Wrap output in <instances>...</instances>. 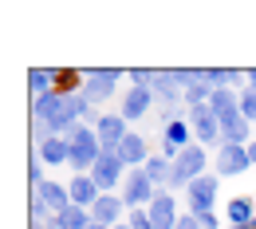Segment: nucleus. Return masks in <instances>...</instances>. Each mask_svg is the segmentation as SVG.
Masks as SVG:
<instances>
[{"instance_id": "11", "label": "nucleus", "mask_w": 256, "mask_h": 229, "mask_svg": "<svg viewBox=\"0 0 256 229\" xmlns=\"http://www.w3.org/2000/svg\"><path fill=\"white\" fill-rule=\"evenodd\" d=\"M91 217H95V225H106V229H114V225H122L118 217H122V197H110V194H102L91 205Z\"/></svg>"}, {"instance_id": "26", "label": "nucleus", "mask_w": 256, "mask_h": 229, "mask_svg": "<svg viewBox=\"0 0 256 229\" xmlns=\"http://www.w3.org/2000/svg\"><path fill=\"white\" fill-rule=\"evenodd\" d=\"M248 154H252V166H256V142H252V146H248Z\"/></svg>"}, {"instance_id": "13", "label": "nucleus", "mask_w": 256, "mask_h": 229, "mask_svg": "<svg viewBox=\"0 0 256 229\" xmlns=\"http://www.w3.org/2000/svg\"><path fill=\"white\" fill-rule=\"evenodd\" d=\"M154 103V87H134L126 91V103H122V119H142Z\"/></svg>"}, {"instance_id": "29", "label": "nucleus", "mask_w": 256, "mask_h": 229, "mask_svg": "<svg viewBox=\"0 0 256 229\" xmlns=\"http://www.w3.org/2000/svg\"><path fill=\"white\" fill-rule=\"evenodd\" d=\"M248 229H256V217H252V225H248Z\"/></svg>"}, {"instance_id": "27", "label": "nucleus", "mask_w": 256, "mask_h": 229, "mask_svg": "<svg viewBox=\"0 0 256 229\" xmlns=\"http://www.w3.org/2000/svg\"><path fill=\"white\" fill-rule=\"evenodd\" d=\"M248 79H252V91H256V71H248Z\"/></svg>"}, {"instance_id": "2", "label": "nucleus", "mask_w": 256, "mask_h": 229, "mask_svg": "<svg viewBox=\"0 0 256 229\" xmlns=\"http://www.w3.org/2000/svg\"><path fill=\"white\" fill-rule=\"evenodd\" d=\"M158 197V190H154V182H150V174L138 166V170H130L126 178V194H122V201L126 205H134V209H142V205H150Z\"/></svg>"}, {"instance_id": "10", "label": "nucleus", "mask_w": 256, "mask_h": 229, "mask_svg": "<svg viewBox=\"0 0 256 229\" xmlns=\"http://www.w3.org/2000/svg\"><path fill=\"white\" fill-rule=\"evenodd\" d=\"M248 166H252L248 146H221V150H217V170H221V174H244Z\"/></svg>"}, {"instance_id": "22", "label": "nucleus", "mask_w": 256, "mask_h": 229, "mask_svg": "<svg viewBox=\"0 0 256 229\" xmlns=\"http://www.w3.org/2000/svg\"><path fill=\"white\" fill-rule=\"evenodd\" d=\"M240 115H244L248 123H256V91H244V99H240Z\"/></svg>"}, {"instance_id": "30", "label": "nucleus", "mask_w": 256, "mask_h": 229, "mask_svg": "<svg viewBox=\"0 0 256 229\" xmlns=\"http://www.w3.org/2000/svg\"><path fill=\"white\" fill-rule=\"evenodd\" d=\"M114 229H130V225H114Z\"/></svg>"}, {"instance_id": "20", "label": "nucleus", "mask_w": 256, "mask_h": 229, "mask_svg": "<svg viewBox=\"0 0 256 229\" xmlns=\"http://www.w3.org/2000/svg\"><path fill=\"white\" fill-rule=\"evenodd\" d=\"M209 107H213L221 119H228V115H240V103H236V95H232V91H224V87H217V91H213Z\"/></svg>"}, {"instance_id": "7", "label": "nucleus", "mask_w": 256, "mask_h": 229, "mask_svg": "<svg viewBox=\"0 0 256 229\" xmlns=\"http://www.w3.org/2000/svg\"><path fill=\"white\" fill-rule=\"evenodd\" d=\"M98 123V142H102V150H110V154H114V150H118V146H122V138H126V119H114V115H102V119H95Z\"/></svg>"}, {"instance_id": "12", "label": "nucleus", "mask_w": 256, "mask_h": 229, "mask_svg": "<svg viewBox=\"0 0 256 229\" xmlns=\"http://www.w3.org/2000/svg\"><path fill=\"white\" fill-rule=\"evenodd\" d=\"M102 190L95 186V178H87V174H75V182H71V205H83V209H91Z\"/></svg>"}, {"instance_id": "6", "label": "nucleus", "mask_w": 256, "mask_h": 229, "mask_svg": "<svg viewBox=\"0 0 256 229\" xmlns=\"http://www.w3.org/2000/svg\"><path fill=\"white\" fill-rule=\"evenodd\" d=\"M122 158H118V154H110V150H102V154H98V162H95V170H91V178H95V186L98 190H110V186H114V182H118V178H122Z\"/></svg>"}, {"instance_id": "4", "label": "nucleus", "mask_w": 256, "mask_h": 229, "mask_svg": "<svg viewBox=\"0 0 256 229\" xmlns=\"http://www.w3.org/2000/svg\"><path fill=\"white\" fill-rule=\"evenodd\" d=\"M118 75H122V71H114V67H95V71H87V87H83V99H87V103H102V99L114 91Z\"/></svg>"}, {"instance_id": "15", "label": "nucleus", "mask_w": 256, "mask_h": 229, "mask_svg": "<svg viewBox=\"0 0 256 229\" xmlns=\"http://www.w3.org/2000/svg\"><path fill=\"white\" fill-rule=\"evenodd\" d=\"M221 138H224V146H240V142L248 138V119H244V115L221 119Z\"/></svg>"}, {"instance_id": "24", "label": "nucleus", "mask_w": 256, "mask_h": 229, "mask_svg": "<svg viewBox=\"0 0 256 229\" xmlns=\"http://www.w3.org/2000/svg\"><path fill=\"white\" fill-rule=\"evenodd\" d=\"M40 154H32V170H28V178H32V186H44V170H40Z\"/></svg>"}, {"instance_id": "31", "label": "nucleus", "mask_w": 256, "mask_h": 229, "mask_svg": "<svg viewBox=\"0 0 256 229\" xmlns=\"http://www.w3.org/2000/svg\"><path fill=\"white\" fill-rule=\"evenodd\" d=\"M91 229H106V225H91Z\"/></svg>"}, {"instance_id": "14", "label": "nucleus", "mask_w": 256, "mask_h": 229, "mask_svg": "<svg viewBox=\"0 0 256 229\" xmlns=\"http://www.w3.org/2000/svg\"><path fill=\"white\" fill-rule=\"evenodd\" d=\"M36 197L52 209V213H64L67 205H71V190H64V186H56V182H44L40 190H36Z\"/></svg>"}, {"instance_id": "28", "label": "nucleus", "mask_w": 256, "mask_h": 229, "mask_svg": "<svg viewBox=\"0 0 256 229\" xmlns=\"http://www.w3.org/2000/svg\"><path fill=\"white\" fill-rule=\"evenodd\" d=\"M32 229H44V221H32Z\"/></svg>"}, {"instance_id": "1", "label": "nucleus", "mask_w": 256, "mask_h": 229, "mask_svg": "<svg viewBox=\"0 0 256 229\" xmlns=\"http://www.w3.org/2000/svg\"><path fill=\"white\" fill-rule=\"evenodd\" d=\"M60 138L71 142V166H75V174H79V170H95L98 154H102V142H98L95 131H87V127L75 123V127H71L67 134H60Z\"/></svg>"}, {"instance_id": "17", "label": "nucleus", "mask_w": 256, "mask_h": 229, "mask_svg": "<svg viewBox=\"0 0 256 229\" xmlns=\"http://www.w3.org/2000/svg\"><path fill=\"white\" fill-rule=\"evenodd\" d=\"M40 158H44V162H71V142H67V138H60V134H56V138H48V142H44V146H40Z\"/></svg>"}, {"instance_id": "21", "label": "nucleus", "mask_w": 256, "mask_h": 229, "mask_svg": "<svg viewBox=\"0 0 256 229\" xmlns=\"http://www.w3.org/2000/svg\"><path fill=\"white\" fill-rule=\"evenodd\" d=\"M146 174H150V182H174V162L150 158V162H146Z\"/></svg>"}, {"instance_id": "25", "label": "nucleus", "mask_w": 256, "mask_h": 229, "mask_svg": "<svg viewBox=\"0 0 256 229\" xmlns=\"http://www.w3.org/2000/svg\"><path fill=\"white\" fill-rule=\"evenodd\" d=\"M178 229H201V217L190 213V217H178Z\"/></svg>"}, {"instance_id": "3", "label": "nucleus", "mask_w": 256, "mask_h": 229, "mask_svg": "<svg viewBox=\"0 0 256 229\" xmlns=\"http://www.w3.org/2000/svg\"><path fill=\"white\" fill-rule=\"evenodd\" d=\"M205 170V150L201 146H186L178 158H174V182L170 186H182V182H197V174Z\"/></svg>"}, {"instance_id": "19", "label": "nucleus", "mask_w": 256, "mask_h": 229, "mask_svg": "<svg viewBox=\"0 0 256 229\" xmlns=\"http://www.w3.org/2000/svg\"><path fill=\"white\" fill-rule=\"evenodd\" d=\"M228 221H232V229H248L252 225V201L248 197H232L228 201Z\"/></svg>"}, {"instance_id": "23", "label": "nucleus", "mask_w": 256, "mask_h": 229, "mask_svg": "<svg viewBox=\"0 0 256 229\" xmlns=\"http://www.w3.org/2000/svg\"><path fill=\"white\" fill-rule=\"evenodd\" d=\"M130 229H154L150 213H146V209H134V213H130Z\"/></svg>"}, {"instance_id": "5", "label": "nucleus", "mask_w": 256, "mask_h": 229, "mask_svg": "<svg viewBox=\"0 0 256 229\" xmlns=\"http://www.w3.org/2000/svg\"><path fill=\"white\" fill-rule=\"evenodd\" d=\"M190 123H193V134H197L201 142H217V138H221V115H217L209 103L193 107V111H190Z\"/></svg>"}, {"instance_id": "18", "label": "nucleus", "mask_w": 256, "mask_h": 229, "mask_svg": "<svg viewBox=\"0 0 256 229\" xmlns=\"http://www.w3.org/2000/svg\"><path fill=\"white\" fill-rule=\"evenodd\" d=\"M114 154H118V158H122L126 166H138L142 158H146V142H142L138 134H126V138H122V146H118Z\"/></svg>"}, {"instance_id": "8", "label": "nucleus", "mask_w": 256, "mask_h": 229, "mask_svg": "<svg viewBox=\"0 0 256 229\" xmlns=\"http://www.w3.org/2000/svg\"><path fill=\"white\" fill-rule=\"evenodd\" d=\"M146 213H150L154 229H178V205H174V194H166V190H158Z\"/></svg>"}, {"instance_id": "9", "label": "nucleus", "mask_w": 256, "mask_h": 229, "mask_svg": "<svg viewBox=\"0 0 256 229\" xmlns=\"http://www.w3.org/2000/svg\"><path fill=\"white\" fill-rule=\"evenodd\" d=\"M213 197H217V178H197L190 182V205L197 217H205L213 209Z\"/></svg>"}, {"instance_id": "16", "label": "nucleus", "mask_w": 256, "mask_h": 229, "mask_svg": "<svg viewBox=\"0 0 256 229\" xmlns=\"http://www.w3.org/2000/svg\"><path fill=\"white\" fill-rule=\"evenodd\" d=\"M79 83H83V79H79V71H71V67H56V71H52V91H56V95H64V99L75 95V91H79Z\"/></svg>"}]
</instances>
